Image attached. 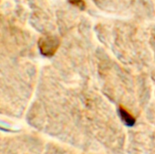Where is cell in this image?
<instances>
[{
	"mask_svg": "<svg viewBox=\"0 0 155 154\" xmlns=\"http://www.w3.org/2000/svg\"><path fill=\"white\" fill-rule=\"evenodd\" d=\"M59 39L53 36H44L38 40V48L40 53L45 57H52L59 47Z\"/></svg>",
	"mask_w": 155,
	"mask_h": 154,
	"instance_id": "6da1fadb",
	"label": "cell"
},
{
	"mask_svg": "<svg viewBox=\"0 0 155 154\" xmlns=\"http://www.w3.org/2000/svg\"><path fill=\"white\" fill-rule=\"evenodd\" d=\"M118 112H119V115H120L121 120L123 121V123L125 125H127L128 127H132L136 123V119L125 108L120 106L118 109Z\"/></svg>",
	"mask_w": 155,
	"mask_h": 154,
	"instance_id": "7a4b0ae2",
	"label": "cell"
},
{
	"mask_svg": "<svg viewBox=\"0 0 155 154\" xmlns=\"http://www.w3.org/2000/svg\"><path fill=\"white\" fill-rule=\"evenodd\" d=\"M68 2L81 10H84L86 8V3L84 2V0H68Z\"/></svg>",
	"mask_w": 155,
	"mask_h": 154,
	"instance_id": "3957f363",
	"label": "cell"
}]
</instances>
